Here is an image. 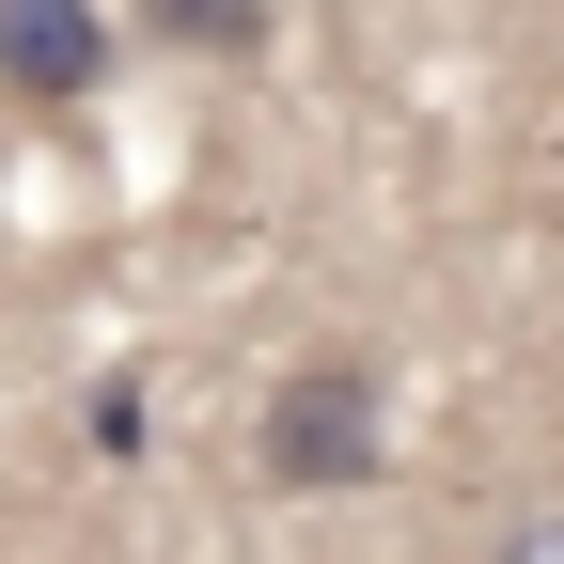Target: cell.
Listing matches in <instances>:
<instances>
[{
    "label": "cell",
    "mask_w": 564,
    "mask_h": 564,
    "mask_svg": "<svg viewBox=\"0 0 564 564\" xmlns=\"http://www.w3.org/2000/svg\"><path fill=\"white\" fill-rule=\"evenodd\" d=\"M251 455H267V486H361V470H377V377L345 361V345H329V361H299V377L267 392Z\"/></svg>",
    "instance_id": "cell-1"
},
{
    "label": "cell",
    "mask_w": 564,
    "mask_h": 564,
    "mask_svg": "<svg viewBox=\"0 0 564 564\" xmlns=\"http://www.w3.org/2000/svg\"><path fill=\"white\" fill-rule=\"evenodd\" d=\"M0 79H17L32 110H79L110 79V17L95 0H0Z\"/></svg>",
    "instance_id": "cell-2"
},
{
    "label": "cell",
    "mask_w": 564,
    "mask_h": 564,
    "mask_svg": "<svg viewBox=\"0 0 564 564\" xmlns=\"http://www.w3.org/2000/svg\"><path fill=\"white\" fill-rule=\"evenodd\" d=\"M188 63H267V32H282V0H141Z\"/></svg>",
    "instance_id": "cell-3"
}]
</instances>
